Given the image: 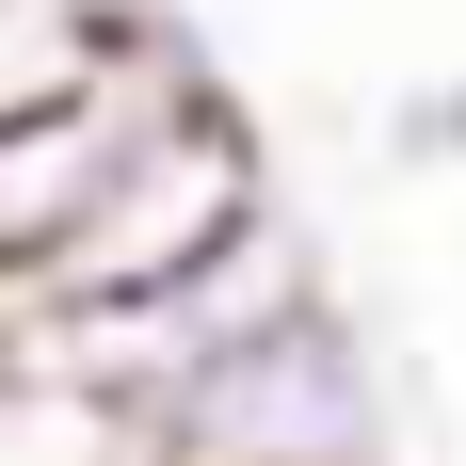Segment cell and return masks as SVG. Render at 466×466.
<instances>
[{"mask_svg":"<svg viewBox=\"0 0 466 466\" xmlns=\"http://www.w3.org/2000/svg\"><path fill=\"white\" fill-rule=\"evenodd\" d=\"M274 145H258V113H241V81L209 65V81L177 96H129V129H113V177H96L81 241H65V274L33 289V306H145V289L209 274L241 226H274Z\"/></svg>","mask_w":466,"mask_h":466,"instance_id":"6da1fadb","label":"cell"},{"mask_svg":"<svg viewBox=\"0 0 466 466\" xmlns=\"http://www.w3.org/2000/svg\"><path fill=\"white\" fill-rule=\"evenodd\" d=\"M113 129H129V96H65V113H16L0 129V289L65 274V241H81L96 177H113Z\"/></svg>","mask_w":466,"mask_h":466,"instance_id":"7a4b0ae2","label":"cell"},{"mask_svg":"<svg viewBox=\"0 0 466 466\" xmlns=\"http://www.w3.org/2000/svg\"><path fill=\"white\" fill-rule=\"evenodd\" d=\"M386 161H402V177H451L466 161V81H402L386 96Z\"/></svg>","mask_w":466,"mask_h":466,"instance_id":"3957f363","label":"cell"},{"mask_svg":"<svg viewBox=\"0 0 466 466\" xmlns=\"http://www.w3.org/2000/svg\"><path fill=\"white\" fill-rule=\"evenodd\" d=\"M0 466H113V451H96V419L48 402V386H0Z\"/></svg>","mask_w":466,"mask_h":466,"instance_id":"277c9868","label":"cell"},{"mask_svg":"<svg viewBox=\"0 0 466 466\" xmlns=\"http://www.w3.org/2000/svg\"><path fill=\"white\" fill-rule=\"evenodd\" d=\"M0 386H33V289H0Z\"/></svg>","mask_w":466,"mask_h":466,"instance_id":"5b68a950","label":"cell"}]
</instances>
